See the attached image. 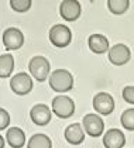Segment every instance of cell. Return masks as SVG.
Masks as SVG:
<instances>
[{
    "label": "cell",
    "mask_w": 134,
    "mask_h": 148,
    "mask_svg": "<svg viewBox=\"0 0 134 148\" xmlns=\"http://www.w3.org/2000/svg\"><path fill=\"white\" fill-rule=\"evenodd\" d=\"M120 121L126 130L134 131V109H127L122 113Z\"/></svg>",
    "instance_id": "19"
},
{
    "label": "cell",
    "mask_w": 134,
    "mask_h": 148,
    "mask_svg": "<svg viewBox=\"0 0 134 148\" xmlns=\"http://www.w3.org/2000/svg\"><path fill=\"white\" fill-rule=\"evenodd\" d=\"M130 6L129 0H109L107 1V7L113 14H123Z\"/></svg>",
    "instance_id": "18"
},
{
    "label": "cell",
    "mask_w": 134,
    "mask_h": 148,
    "mask_svg": "<svg viewBox=\"0 0 134 148\" xmlns=\"http://www.w3.org/2000/svg\"><path fill=\"white\" fill-rule=\"evenodd\" d=\"M49 86L56 93H67L74 88V78L67 69H56L49 75Z\"/></svg>",
    "instance_id": "1"
},
{
    "label": "cell",
    "mask_w": 134,
    "mask_h": 148,
    "mask_svg": "<svg viewBox=\"0 0 134 148\" xmlns=\"http://www.w3.org/2000/svg\"><path fill=\"white\" fill-rule=\"evenodd\" d=\"M131 58L130 48L124 44H116L109 49V61L116 66H122L127 64Z\"/></svg>",
    "instance_id": "6"
},
{
    "label": "cell",
    "mask_w": 134,
    "mask_h": 148,
    "mask_svg": "<svg viewBox=\"0 0 134 148\" xmlns=\"http://www.w3.org/2000/svg\"><path fill=\"white\" fill-rule=\"evenodd\" d=\"M59 14L67 21H75L80 16V4L76 0H64L59 4Z\"/></svg>",
    "instance_id": "10"
},
{
    "label": "cell",
    "mask_w": 134,
    "mask_h": 148,
    "mask_svg": "<svg viewBox=\"0 0 134 148\" xmlns=\"http://www.w3.org/2000/svg\"><path fill=\"white\" fill-rule=\"evenodd\" d=\"M126 137L119 128H110L103 137V145L106 148H123Z\"/></svg>",
    "instance_id": "12"
},
{
    "label": "cell",
    "mask_w": 134,
    "mask_h": 148,
    "mask_svg": "<svg viewBox=\"0 0 134 148\" xmlns=\"http://www.w3.org/2000/svg\"><path fill=\"white\" fill-rule=\"evenodd\" d=\"M30 117L34 124L43 127L51 121V110L45 104H35L30 110Z\"/></svg>",
    "instance_id": "11"
},
{
    "label": "cell",
    "mask_w": 134,
    "mask_h": 148,
    "mask_svg": "<svg viewBox=\"0 0 134 148\" xmlns=\"http://www.w3.org/2000/svg\"><path fill=\"white\" fill-rule=\"evenodd\" d=\"M123 99L130 104H134V86H126L123 89Z\"/></svg>",
    "instance_id": "22"
},
{
    "label": "cell",
    "mask_w": 134,
    "mask_h": 148,
    "mask_svg": "<svg viewBox=\"0 0 134 148\" xmlns=\"http://www.w3.org/2000/svg\"><path fill=\"white\" fill-rule=\"evenodd\" d=\"M10 89L16 95H28L30 92L33 90V79L28 73L25 72H20L17 75H14L10 79Z\"/></svg>",
    "instance_id": "5"
},
{
    "label": "cell",
    "mask_w": 134,
    "mask_h": 148,
    "mask_svg": "<svg viewBox=\"0 0 134 148\" xmlns=\"http://www.w3.org/2000/svg\"><path fill=\"white\" fill-rule=\"evenodd\" d=\"M0 148H4V138L0 136Z\"/></svg>",
    "instance_id": "23"
},
{
    "label": "cell",
    "mask_w": 134,
    "mask_h": 148,
    "mask_svg": "<svg viewBox=\"0 0 134 148\" xmlns=\"http://www.w3.org/2000/svg\"><path fill=\"white\" fill-rule=\"evenodd\" d=\"M72 40V33L67 25L62 24H55L49 30V41L51 44L56 48H65L71 44Z\"/></svg>",
    "instance_id": "3"
},
{
    "label": "cell",
    "mask_w": 134,
    "mask_h": 148,
    "mask_svg": "<svg viewBox=\"0 0 134 148\" xmlns=\"http://www.w3.org/2000/svg\"><path fill=\"white\" fill-rule=\"evenodd\" d=\"M88 44H89L90 51L95 54H104L106 51L110 49L109 40L103 34H92L88 40Z\"/></svg>",
    "instance_id": "14"
},
{
    "label": "cell",
    "mask_w": 134,
    "mask_h": 148,
    "mask_svg": "<svg viewBox=\"0 0 134 148\" xmlns=\"http://www.w3.org/2000/svg\"><path fill=\"white\" fill-rule=\"evenodd\" d=\"M52 112L59 119H69L75 113V103L69 96H55L52 99Z\"/></svg>",
    "instance_id": "2"
},
{
    "label": "cell",
    "mask_w": 134,
    "mask_h": 148,
    "mask_svg": "<svg viewBox=\"0 0 134 148\" xmlns=\"http://www.w3.org/2000/svg\"><path fill=\"white\" fill-rule=\"evenodd\" d=\"M27 148H52V143L45 134H34L30 138Z\"/></svg>",
    "instance_id": "17"
},
{
    "label": "cell",
    "mask_w": 134,
    "mask_h": 148,
    "mask_svg": "<svg viewBox=\"0 0 134 148\" xmlns=\"http://www.w3.org/2000/svg\"><path fill=\"white\" fill-rule=\"evenodd\" d=\"M3 44L6 47V49H9V51L21 48L24 44V35H23L21 30H19L16 27L7 28L3 33Z\"/></svg>",
    "instance_id": "7"
},
{
    "label": "cell",
    "mask_w": 134,
    "mask_h": 148,
    "mask_svg": "<svg viewBox=\"0 0 134 148\" xmlns=\"http://www.w3.org/2000/svg\"><path fill=\"white\" fill-rule=\"evenodd\" d=\"M49 68H51V66H49L48 59L44 57H40V55L33 57L30 59V62H28V71H30V73L33 75L34 79L38 80V82H44V80L48 78Z\"/></svg>",
    "instance_id": "4"
},
{
    "label": "cell",
    "mask_w": 134,
    "mask_h": 148,
    "mask_svg": "<svg viewBox=\"0 0 134 148\" xmlns=\"http://www.w3.org/2000/svg\"><path fill=\"white\" fill-rule=\"evenodd\" d=\"M10 124V114L7 113L4 109H0V131L6 130Z\"/></svg>",
    "instance_id": "21"
},
{
    "label": "cell",
    "mask_w": 134,
    "mask_h": 148,
    "mask_svg": "<svg viewBox=\"0 0 134 148\" xmlns=\"http://www.w3.org/2000/svg\"><path fill=\"white\" fill-rule=\"evenodd\" d=\"M14 69V58L10 54H3L0 55V78L6 79L11 75Z\"/></svg>",
    "instance_id": "16"
},
{
    "label": "cell",
    "mask_w": 134,
    "mask_h": 148,
    "mask_svg": "<svg viewBox=\"0 0 134 148\" xmlns=\"http://www.w3.org/2000/svg\"><path fill=\"white\" fill-rule=\"evenodd\" d=\"M82 124L85 127V131L90 137H100L103 130H104V123L100 119V116H98V114H86L83 117Z\"/></svg>",
    "instance_id": "9"
},
{
    "label": "cell",
    "mask_w": 134,
    "mask_h": 148,
    "mask_svg": "<svg viewBox=\"0 0 134 148\" xmlns=\"http://www.w3.org/2000/svg\"><path fill=\"white\" fill-rule=\"evenodd\" d=\"M93 109L102 116H109L114 110V100L112 95L100 92L93 97Z\"/></svg>",
    "instance_id": "8"
},
{
    "label": "cell",
    "mask_w": 134,
    "mask_h": 148,
    "mask_svg": "<svg viewBox=\"0 0 134 148\" xmlns=\"http://www.w3.org/2000/svg\"><path fill=\"white\" fill-rule=\"evenodd\" d=\"M64 136H65V140H67L69 144H72V145L82 144L83 140H85L83 128H82V125L78 124V123H74V124L68 125Z\"/></svg>",
    "instance_id": "13"
},
{
    "label": "cell",
    "mask_w": 134,
    "mask_h": 148,
    "mask_svg": "<svg viewBox=\"0 0 134 148\" xmlns=\"http://www.w3.org/2000/svg\"><path fill=\"white\" fill-rule=\"evenodd\" d=\"M6 138L11 148H23L25 144V134L19 127H11L10 130H7Z\"/></svg>",
    "instance_id": "15"
},
{
    "label": "cell",
    "mask_w": 134,
    "mask_h": 148,
    "mask_svg": "<svg viewBox=\"0 0 134 148\" xmlns=\"http://www.w3.org/2000/svg\"><path fill=\"white\" fill-rule=\"evenodd\" d=\"M10 7L17 13H25L31 7V0H10Z\"/></svg>",
    "instance_id": "20"
}]
</instances>
